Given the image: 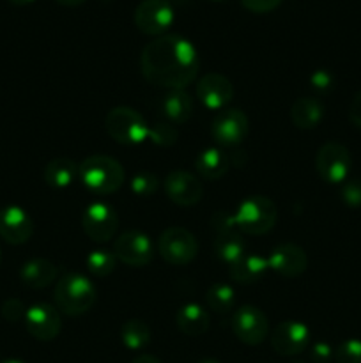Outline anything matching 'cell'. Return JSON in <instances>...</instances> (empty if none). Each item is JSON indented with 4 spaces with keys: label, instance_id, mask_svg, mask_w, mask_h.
<instances>
[{
    "label": "cell",
    "instance_id": "obj_1",
    "mask_svg": "<svg viewBox=\"0 0 361 363\" xmlns=\"http://www.w3.org/2000/svg\"><path fill=\"white\" fill-rule=\"evenodd\" d=\"M198 53L193 43L177 34H165L149 43L140 55L145 80L170 91H184L198 73Z\"/></svg>",
    "mask_w": 361,
    "mask_h": 363
},
{
    "label": "cell",
    "instance_id": "obj_2",
    "mask_svg": "<svg viewBox=\"0 0 361 363\" xmlns=\"http://www.w3.org/2000/svg\"><path fill=\"white\" fill-rule=\"evenodd\" d=\"M96 287L87 277L80 273H67L59 282H55L53 289V300H55L57 311L62 314L76 318L85 314L96 303Z\"/></svg>",
    "mask_w": 361,
    "mask_h": 363
},
{
    "label": "cell",
    "instance_id": "obj_3",
    "mask_svg": "<svg viewBox=\"0 0 361 363\" xmlns=\"http://www.w3.org/2000/svg\"><path fill=\"white\" fill-rule=\"evenodd\" d=\"M124 169L117 160L105 155L88 156L81 162L78 179L96 195H110L124 183Z\"/></svg>",
    "mask_w": 361,
    "mask_h": 363
},
{
    "label": "cell",
    "instance_id": "obj_4",
    "mask_svg": "<svg viewBox=\"0 0 361 363\" xmlns=\"http://www.w3.org/2000/svg\"><path fill=\"white\" fill-rule=\"evenodd\" d=\"M234 223L237 230L250 236H262L275 227L278 211L275 202L264 195L246 197L234 213Z\"/></svg>",
    "mask_w": 361,
    "mask_h": 363
},
{
    "label": "cell",
    "instance_id": "obj_5",
    "mask_svg": "<svg viewBox=\"0 0 361 363\" xmlns=\"http://www.w3.org/2000/svg\"><path fill=\"white\" fill-rule=\"evenodd\" d=\"M106 131L119 144L137 145L147 140L149 124L140 112L130 106H115L105 119Z\"/></svg>",
    "mask_w": 361,
    "mask_h": 363
},
{
    "label": "cell",
    "instance_id": "obj_6",
    "mask_svg": "<svg viewBox=\"0 0 361 363\" xmlns=\"http://www.w3.org/2000/svg\"><path fill=\"white\" fill-rule=\"evenodd\" d=\"M159 255L172 266H186L197 257V238L184 227H168L158 240Z\"/></svg>",
    "mask_w": 361,
    "mask_h": 363
},
{
    "label": "cell",
    "instance_id": "obj_7",
    "mask_svg": "<svg viewBox=\"0 0 361 363\" xmlns=\"http://www.w3.org/2000/svg\"><path fill=\"white\" fill-rule=\"evenodd\" d=\"M353 167V158L345 145L338 142H326L315 156V169L322 181L329 184L345 183Z\"/></svg>",
    "mask_w": 361,
    "mask_h": 363
},
{
    "label": "cell",
    "instance_id": "obj_8",
    "mask_svg": "<svg viewBox=\"0 0 361 363\" xmlns=\"http://www.w3.org/2000/svg\"><path fill=\"white\" fill-rule=\"evenodd\" d=\"M134 25L145 35H165L176 20V13L168 0H142L133 14Z\"/></svg>",
    "mask_w": 361,
    "mask_h": 363
},
{
    "label": "cell",
    "instance_id": "obj_9",
    "mask_svg": "<svg viewBox=\"0 0 361 363\" xmlns=\"http://www.w3.org/2000/svg\"><path fill=\"white\" fill-rule=\"evenodd\" d=\"M81 229L96 243H106L119 229V216L106 202H92L81 215Z\"/></svg>",
    "mask_w": 361,
    "mask_h": 363
},
{
    "label": "cell",
    "instance_id": "obj_10",
    "mask_svg": "<svg viewBox=\"0 0 361 363\" xmlns=\"http://www.w3.org/2000/svg\"><path fill=\"white\" fill-rule=\"evenodd\" d=\"M113 255L131 268H144L154 257V245L147 234L127 230L113 243Z\"/></svg>",
    "mask_w": 361,
    "mask_h": 363
},
{
    "label": "cell",
    "instance_id": "obj_11",
    "mask_svg": "<svg viewBox=\"0 0 361 363\" xmlns=\"http://www.w3.org/2000/svg\"><path fill=\"white\" fill-rule=\"evenodd\" d=\"M232 332L246 346H258L269 333L268 318L260 308L243 305L232 315Z\"/></svg>",
    "mask_w": 361,
    "mask_h": 363
},
{
    "label": "cell",
    "instance_id": "obj_12",
    "mask_svg": "<svg viewBox=\"0 0 361 363\" xmlns=\"http://www.w3.org/2000/svg\"><path fill=\"white\" fill-rule=\"evenodd\" d=\"M248 133H250V121L243 110H223L211 124V137L223 147L243 144Z\"/></svg>",
    "mask_w": 361,
    "mask_h": 363
},
{
    "label": "cell",
    "instance_id": "obj_13",
    "mask_svg": "<svg viewBox=\"0 0 361 363\" xmlns=\"http://www.w3.org/2000/svg\"><path fill=\"white\" fill-rule=\"evenodd\" d=\"M23 321L27 332L41 342H50V340L57 339L60 328H62L59 311L50 303H35L28 307Z\"/></svg>",
    "mask_w": 361,
    "mask_h": 363
},
{
    "label": "cell",
    "instance_id": "obj_14",
    "mask_svg": "<svg viewBox=\"0 0 361 363\" xmlns=\"http://www.w3.org/2000/svg\"><path fill=\"white\" fill-rule=\"evenodd\" d=\"M163 186H165L166 197L173 204L184 206V208L198 204L202 195H204V186H202L200 179L191 172H186V170L168 172V176L163 181Z\"/></svg>",
    "mask_w": 361,
    "mask_h": 363
},
{
    "label": "cell",
    "instance_id": "obj_15",
    "mask_svg": "<svg viewBox=\"0 0 361 363\" xmlns=\"http://www.w3.org/2000/svg\"><path fill=\"white\" fill-rule=\"evenodd\" d=\"M271 346L282 357H296L310 346V330L299 321H285L275 328Z\"/></svg>",
    "mask_w": 361,
    "mask_h": 363
},
{
    "label": "cell",
    "instance_id": "obj_16",
    "mask_svg": "<svg viewBox=\"0 0 361 363\" xmlns=\"http://www.w3.org/2000/svg\"><path fill=\"white\" fill-rule=\"evenodd\" d=\"M34 233V223L28 213L20 206H6L0 209V238L9 245L27 243Z\"/></svg>",
    "mask_w": 361,
    "mask_h": 363
},
{
    "label": "cell",
    "instance_id": "obj_17",
    "mask_svg": "<svg viewBox=\"0 0 361 363\" xmlns=\"http://www.w3.org/2000/svg\"><path fill=\"white\" fill-rule=\"evenodd\" d=\"M197 98L209 110L225 108L234 98L232 82L219 73L205 74L197 84Z\"/></svg>",
    "mask_w": 361,
    "mask_h": 363
},
{
    "label": "cell",
    "instance_id": "obj_18",
    "mask_svg": "<svg viewBox=\"0 0 361 363\" xmlns=\"http://www.w3.org/2000/svg\"><path fill=\"white\" fill-rule=\"evenodd\" d=\"M269 269H273L278 275L292 279L304 273L308 266V257L301 247L294 243H283L276 247L268 257Z\"/></svg>",
    "mask_w": 361,
    "mask_h": 363
},
{
    "label": "cell",
    "instance_id": "obj_19",
    "mask_svg": "<svg viewBox=\"0 0 361 363\" xmlns=\"http://www.w3.org/2000/svg\"><path fill=\"white\" fill-rule=\"evenodd\" d=\"M20 279L30 289H45L57 280V266L48 259H30L21 266Z\"/></svg>",
    "mask_w": 361,
    "mask_h": 363
},
{
    "label": "cell",
    "instance_id": "obj_20",
    "mask_svg": "<svg viewBox=\"0 0 361 363\" xmlns=\"http://www.w3.org/2000/svg\"><path fill=\"white\" fill-rule=\"evenodd\" d=\"M268 269V257H262L258 254H246L236 264L229 266V275L234 282L246 286V284L258 282Z\"/></svg>",
    "mask_w": 361,
    "mask_h": 363
},
{
    "label": "cell",
    "instance_id": "obj_21",
    "mask_svg": "<svg viewBox=\"0 0 361 363\" xmlns=\"http://www.w3.org/2000/svg\"><path fill=\"white\" fill-rule=\"evenodd\" d=\"M230 169V160L222 149L207 147L195 158V170L207 181H218Z\"/></svg>",
    "mask_w": 361,
    "mask_h": 363
},
{
    "label": "cell",
    "instance_id": "obj_22",
    "mask_svg": "<svg viewBox=\"0 0 361 363\" xmlns=\"http://www.w3.org/2000/svg\"><path fill=\"white\" fill-rule=\"evenodd\" d=\"M176 323L180 332L188 337L204 335L209 330V312L197 303H188L179 308L176 315Z\"/></svg>",
    "mask_w": 361,
    "mask_h": 363
},
{
    "label": "cell",
    "instance_id": "obj_23",
    "mask_svg": "<svg viewBox=\"0 0 361 363\" xmlns=\"http://www.w3.org/2000/svg\"><path fill=\"white\" fill-rule=\"evenodd\" d=\"M324 117V105L317 98H297L290 110V119L299 130H314Z\"/></svg>",
    "mask_w": 361,
    "mask_h": 363
},
{
    "label": "cell",
    "instance_id": "obj_24",
    "mask_svg": "<svg viewBox=\"0 0 361 363\" xmlns=\"http://www.w3.org/2000/svg\"><path fill=\"white\" fill-rule=\"evenodd\" d=\"M78 170L80 165L76 162L66 156H59L45 167V181L48 186L64 190L78 179Z\"/></svg>",
    "mask_w": 361,
    "mask_h": 363
},
{
    "label": "cell",
    "instance_id": "obj_25",
    "mask_svg": "<svg viewBox=\"0 0 361 363\" xmlns=\"http://www.w3.org/2000/svg\"><path fill=\"white\" fill-rule=\"evenodd\" d=\"M161 112L170 124H184L193 113V99L184 91H170L161 101Z\"/></svg>",
    "mask_w": 361,
    "mask_h": 363
},
{
    "label": "cell",
    "instance_id": "obj_26",
    "mask_svg": "<svg viewBox=\"0 0 361 363\" xmlns=\"http://www.w3.org/2000/svg\"><path fill=\"white\" fill-rule=\"evenodd\" d=\"M214 252L216 255H218L219 261L225 262L227 266H232L236 264L241 257L246 255V243H244L239 230L223 233L218 234V238H216Z\"/></svg>",
    "mask_w": 361,
    "mask_h": 363
},
{
    "label": "cell",
    "instance_id": "obj_27",
    "mask_svg": "<svg viewBox=\"0 0 361 363\" xmlns=\"http://www.w3.org/2000/svg\"><path fill=\"white\" fill-rule=\"evenodd\" d=\"M152 333L147 323L140 321V319H130L120 328V340L124 346L131 351H140L151 342Z\"/></svg>",
    "mask_w": 361,
    "mask_h": 363
},
{
    "label": "cell",
    "instance_id": "obj_28",
    "mask_svg": "<svg viewBox=\"0 0 361 363\" xmlns=\"http://www.w3.org/2000/svg\"><path fill=\"white\" fill-rule=\"evenodd\" d=\"M205 301H207L209 311L216 312V314H229L236 307V291L229 284H212L209 287Z\"/></svg>",
    "mask_w": 361,
    "mask_h": 363
},
{
    "label": "cell",
    "instance_id": "obj_29",
    "mask_svg": "<svg viewBox=\"0 0 361 363\" xmlns=\"http://www.w3.org/2000/svg\"><path fill=\"white\" fill-rule=\"evenodd\" d=\"M117 257L108 250H92L85 259L88 273L96 277H108L115 269Z\"/></svg>",
    "mask_w": 361,
    "mask_h": 363
},
{
    "label": "cell",
    "instance_id": "obj_30",
    "mask_svg": "<svg viewBox=\"0 0 361 363\" xmlns=\"http://www.w3.org/2000/svg\"><path fill=\"white\" fill-rule=\"evenodd\" d=\"M159 188V179L158 176L151 172H140L131 179V191H133L137 197H151L158 191Z\"/></svg>",
    "mask_w": 361,
    "mask_h": 363
},
{
    "label": "cell",
    "instance_id": "obj_31",
    "mask_svg": "<svg viewBox=\"0 0 361 363\" xmlns=\"http://www.w3.org/2000/svg\"><path fill=\"white\" fill-rule=\"evenodd\" d=\"M152 144L161 145V147H168L173 145L177 140V130L173 124L170 123H156L154 126H149V137Z\"/></svg>",
    "mask_w": 361,
    "mask_h": 363
},
{
    "label": "cell",
    "instance_id": "obj_32",
    "mask_svg": "<svg viewBox=\"0 0 361 363\" xmlns=\"http://www.w3.org/2000/svg\"><path fill=\"white\" fill-rule=\"evenodd\" d=\"M336 363H361V340L349 339L335 351Z\"/></svg>",
    "mask_w": 361,
    "mask_h": 363
},
{
    "label": "cell",
    "instance_id": "obj_33",
    "mask_svg": "<svg viewBox=\"0 0 361 363\" xmlns=\"http://www.w3.org/2000/svg\"><path fill=\"white\" fill-rule=\"evenodd\" d=\"M25 312H27V308H25V305L21 303L18 298H9V300L4 301L2 318L6 319V321L9 323L20 321V319L25 318Z\"/></svg>",
    "mask_w": 361,
    "mask_h": 363
},
{
    "label": "cell",
    "instance_id": "obj_34",
    "mask_svg": "<svg viewBox=\"0 0 361 363\" xmlns=\"http://www.w3.org/2000/svg\"><path fill=\"white\" fill-rule=\"evenodd\" d=\"M342 199L345 204L353 206V208L361 206V181L360 179L345 181L342 186Z\"/></svg>",
    "mask_w": 361,
    "mask_h": 363
},
{
    "label": "cell",
    "instance_id": "obj_35",
    "mask_svg": "<svg viewBox=\"0 0 361 363\" xmlns=\"http://www.w3.org/2000/svg\"><path fill=\"white\" fill-rule=\"evenodd\" d=\"M283 0H241L244 9H248L250 13L255 14H265L271 13V11L278 9L282 6Z\"/></svg>",
    "mask_w": 361,
    "mask_h": 363
},
{
    "label": "cell",
    "instance_id": "obj_36",
    "mask_svg": "<svg viewBox=\"0 0 361 363\" xmlns=\"http://www.w3.org/2000/svg\"><path fill=\"white\" fill-rule=\"evenodd\" d=\"M311 89L317 92H328L331 91L333 85H335V80H333V74L326 69H319L311 74L310 78Z\"/></svg>",
    "mask_w": 361,
    "mask_h": 363
},
{
    "label": "cell",
    "instance_id": "obj_37",
    "mask_svg": "<svg viewBox=\"0 0 361 363\" xmlns=\"http://www.w3.org/2000/svg\"><path fill=\"white\" fill-rule=\"evenodd\" d=\"M310 358L314 363H329L335 358V351L326 342H317L311 346Z\"/></svg>",
    "mask_w": 361,
    "mask_h": 363
},
{
    "label": "cell",
    "instance_id": "obj_38",
    "mask_svg": "<svg viewBox=\"0 0 361 363\" xmlns=\"http://www.w3.org/2000/svg\"><path fill=\"white\" fill-rule=\"evenodd\" d=\"M349 117H350V121H353L354 126L361 128V91L354 96L353 103H350Z\"/></svg>",
    "mask_w": 361,
    "mask_h": 363
},
{
    "label": "cell",
    "instance_id": "obj_39",
    "mask_svg": "<svg viewBox=\"0 0 361 363\" xmlns=\"http://www.w3.org/2000/svg\"><path fill=\"white\" fill-rule=\"evenodd\" d=\"M131 363H161V362H159L156 357H152V354H140V357L134 358Z\"/></svg>",
    "mask_w": 361,
    "mask_h": 363
},
{
    "label": "cell",
    "instance_id": "obj_40",
    "mask_svg": "<svg viewBox=\"0 0 361 363\" xmlns=\"http://www.w3.org/2000/svg\"><path fill=\"white\" fill-rule=\"evenodd\" d=\"M57 4H60V6H66V7H78L81 6V4H85L87 0H55Z\"/></svg>",
    "mask_w": 361,
    "mask_h": 363
},
{
    "label": "cell",
    "instance_id": "obj_41",
    "mask_svg": "<svg viewBox=\"0 0 361 363\" xmlns=\"http://www.w3.org/2000/svg\"><path fill=\"white\" fill-rule=\"evenodd\" d=\"M7 2L14 4V6H28V4L35 2V0H7Z\"/></svg>",
    "mask_w": 361,
    "mask_h": 363
},
{
    "label": "cell",
    "instance_id": "obj_42",
    "mask_svg": "<svg viewBox=\"0 0 361 363\" xmlns=\"http://www.w3.org/2000/svg\"><path fill=\"white\" fill-rule=\"evenodd\" d=\"M198 363H219V362L214 360V358H204V360H200Z\"/></svg>",
    "mask_w": 361,
    "mask_h": 363
},
{
    "label": "cell",
    "instance_id": "obj_43",
    "mask_svg": "<svg viewBox=\"0 0 361 363\" xmlns=\"http://www.w3.org/2000/svg\"><path fill=\"white\" fill-rule=\"evenodd\" d=\"M0 363H23V362H20V360H4V362H0Z\"/></svg>",
    "mask_w": 361,
    "mask_h": 363
},
{
    "label": "cell",
    "instance_id": "obj_44",
    "mask_svg": "<svg viewBox=\"0 0 361 363\" xmlns=\"http://www.w3.org/2000/svg\"><path fill=\"white\" fill-rule=\"evenodd\" d=\"M103 2H112V0H103Z\"/></svg>",
    "mask_w": 361,
    "mask_h": 363
},
{
    "label": "cell",
    "instance_id": "obj_45",
    "mask_svg": "<svg viewBox=\"0 0 361 363\" xmlns=\"http://www.w3.org/2000/svg\"><path fill=\"white\" fill-rule=\"evenodd\" d=\"M0 262H2V254H0Z\"/></svg>",
    "mask_w": 361,
    "mask_h": 363
}]
</instances>
